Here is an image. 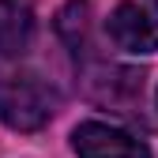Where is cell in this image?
I'll return each instance as SVG.
<instances>
[{"instance_id":"obj_2","label":"cell","mask_w":158,"mask_h":158,"mask_svg":"<svg viewBox=\"0 0 158 158\" xmlns=\"http://www.w3.org/2000/svg\"><path fill=\"white\" fill-rule=\"evenodd\" d=\"M72 147L79 158H151L143 139L102 121H83L72 132Z\"/></svg>"},{"instance_id":"obj_6","label":"cell","mask_w":158,"mask_h":158,"mask_svg":"<svg viewBox=\"0 0 158 158\" xmlns=\"http://www.w3.org/2000/svg\"><path fill=\"white\" fill-rule=\"evenodd\" d=\"M56 34L68 42L72 53L87 49V38H90V8H87V0H68L60 8V15H56Z\"/></svg>"},{"instance_id":"obj_7","label":"cell","mask_w":158,"mask_h":158,"mask_svg":"<svg viewBox=\"0 0 158 158\" xmlns=\"http://www.w3.org/2000/svg\"><path fill=\"white\" fill-rule=\"evenodd\" d=\"M154 4H158V0H154Z\"/></svg>"},{"instance_id":"obj_5","label":"cell","mask_w":158,"mask_h":158,"mask_svg":"<svg viewBox=\"0 0 158 158\" xmlns=\"http://www.w3.org/2000/svg\"><path fill=\"white\" fill-rule=\"evenodd\" d=\"M34 38V8L30 0H0V56H19Z\"/></svg>"},{"instance_id":"obj_4","label":"cell","mask_w":158,"mask_h":158,"mask_svg":"<svg viewBox=\"0 0 158 158\" xmlns=\"http://www.w3.org/2000/svg\"><path fill=\"white\" fill-rule=\"evenodd\" d=\"M90 94L113 109L132 113V106L143 98V72L132 68H102V79H90Z\"/></svg>"},{"instance_id":"obj_3","label":"cell","mask_w":158,"mask_h":158,"mask_svg":"<svg viewBox=\"0 0 158 158\" xmlns=\"http://www.w3.org/2000/svg\"><path fill=\"white\" fill-rule=\"evenodd\" d=\"M109 38L124 53H154L158 49V19H151L139 4H117L109 15Z\"/></svg>"},{"instance_id":"obj_1","label":"cell","mask_w":158,"mask_h":158,"mask_svg":"<svg viewBox=\"0 0 158 158\" xmlns=\"http://www.w3.org/2000/svg\"><path fill=\"white\" fill-rule=\"evenodd\" d=\"M56 109V94L49 83H42L34 72L11 68L0 56V121L19 132H34L42 128Z\"/></svg>"}]
</instances>
